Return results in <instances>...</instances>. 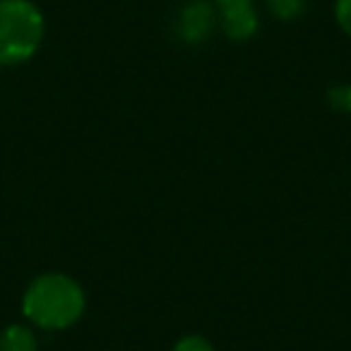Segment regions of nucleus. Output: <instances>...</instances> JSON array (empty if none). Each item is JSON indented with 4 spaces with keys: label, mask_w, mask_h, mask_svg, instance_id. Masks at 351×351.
Instances as JSON below:
<instances>
[{
    "label": "nucleus",
    "mask_w": 351,
    "mask_h": 351,
    "mask_svg": "<svg viewBox=\"0 0 351 351\" xmlns=\"http://www.w3.org/2000/svg\"><path fill=\"white\" fill-rule=\"evenodd\" d=\"M44 15L32 0H0V65H22L44 41Z\"/></svg>",
    "instance_id": "f03ea898"
},
{
    "label": "nucleus",
    "mask_w": 351,
    "mask_h": 351,
    "mask_svg": "<svg viewBox=\"0 0 351 351\" xmlns=\"http://www.w3.org/2000/svg\"><path fill=\"white\" fill-rule=\"evenodd\" d=\"M327 101L332 108L341 113H351V84H339V87L327 92Z\"/></svg>",
    "instance_id": "0eeeda50"
},
{
    "label": "nucleus",
    "mask_w": 351,
    "mask_h": 351,
    "mask_svg": "<svg viewBox=\"0 0 351 351\" xmlns=\"http://www.w3.org/2000/svg\"><path fill=\"white\" fill-rule=\"evenodd\" d=\"M212 22H215V10H212L207 3L197 0L193 5H188L181 12V20H178V32L188 44H200L207 39L212 29Z\"/></svg>",
    "instance_id": "20e7f679"
},
{
    "label": "nucleus",
    "mask_w": 351,
    "mask_h": 351,
    "mask_svg": "<svg viewBox=\"0 0 351 351\" xmlns=\"http://www.w3.org/2000/svg\"><path fill=\"white\" fill-rule=\"evenodd\" d=\"M217 15L231 41H248L260 27L253 0H217Z\"/></svg>",
    "instance_id": "7ed1b4c3"
},
{
    "label": "nucleus",
    "mask_w": 351,
    "mask_h": 351,
    "mask_svg": "<svg viewBox=\"0 0 351 351\" xmlns=\"http://www.w3.org/2000/svg\"><path fill=\"white\" fill-rule=\"evenodd\" d=\"M84 291L73 277L49 272L36 277L22 298V313L41 330H68L84 313Z\"/></svg>",
    "instance_id": "f257e3e1"
},
{
    "label": "nucleus",
    "mask_w": 351,
    "mask_h": 351,
    "mask_svg": "<svg viewBox=\"0 0 351 351\" xmlns=\"http://www.w3.org/2000/svg\"><path fill=\"white\" fill-rule=\"evenodd\" d=\"M173 351H215V346L205 339V337H197V335H188L183 337L178 344L173 346Z\"/></svg>",
    "instance_id": "6e6552de"
},
{
    "label": "nucleus",
    "mask_w": 351,
    "mask_h": 351,
    "mask_svg": "<svg viewBox=\"0 0 351 351\" xmlns=\"http://www.w3.org/2000/svg\"><path fill=\"white\" fill-rule=\"evenodd\" d=\"M0 351H39V339L27 325H10L0 332Z\"/></svg>",
    "instance_id": "39448f33"
},
{
    "label": "nucleus",
    "mask_w": 351,
    "mask_h": 351,
    "mask_svg": "<svg viewBox=\"0 0 351 351\" xmlns=\"http://www.w3.org/2000/svg\"><path fill=\"white\" fill-rule=\"evenodd\" d=\"M335 17H337V25L341 27V32L351 36V0H337Z\"/></svg>",
    "instance_id": "1a4fd4ad"
},
{
    "label": "nucleus",
    "mask_w": 351,
    "mask_h": 351,
    "mask_svg": "<svg viewBox=\"0 0 351 351\" xmlns=\"http://www.w3.org/2000/svg\"><path fill=\"white\" fill-rule=\"evenodd\" d=\"M265 3L267 10L282 22H293L306 12V0H265Z\"/></svg>",
    "instance_id": "423d86ee"
}]
</instances>
